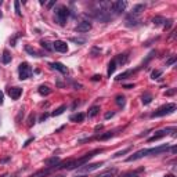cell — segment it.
Returning <instances> with one entry per match:
<instances>
[{
  "instance_id": "obj_1",
  "label": "cell",
  "mask_w": 177,
  "mask_h": 177,
  "mask_svg": "<svg viewBox=\"0 0 177 177\" xmlns=\"http://www.w3.org/2000/svg\"><path fill=\"white\" fill-rule=\"evenodd\" d=\"M168 150H169V145H159V147H155V148H145V150H140V151H137V152H134L133 155H130V156L126 159V162L138 161V159L144 158V156H150V155L162 154V152H166Z\"/></svg>"
},
{
  "instance_id": "obj_2",
  "label": "cell",
  "mask_w": 177,
  "mask_h": 177,
  "mask_svg": "<svg viewBox=\"0 0 177 177\" xmlns=\"http://www.w3.org/2000/svg\"><path fill=\"white\" fill-rule=\"evenodd\" d=\"M69 17V10L65 6H59L54 10V21L58 25H65L67 19Z\"/></svg>"
},
{
  "instance_id": "obj_3",
  "label": "cell",
  "mask_w": 177,
  "mask_h": 177,
  "mask_svg": "<svg viewBox=\"0 0 177 177\" xmlns=\"http://www.w3.org/2000/svg\"><path fill=\"white\" fill-rule=\"evenodd\" d=\"M174 111H176V104L170 102V104H166V105L159 107V108L156 109V111H155V112L151 115V116H152V118H161V116H165V115L173 114Z\"/></svg>"
},
{
  "instance_id": "obj_4",
  "label": "cell",
  "mask_w": 177,
  "mask_h": 177,
  "mask_svg": "<svg viewBox=\"0 0 177 177\" xmlns=\"http://www.w3.org/2000/svg\"><path fill=\"white\" fill-rule=\"evenodd\" d=\"M102 165H104V162L86 163V165H83V166H80V168H77L76 172L79 173V174H86V173H90V172H93V170H95V169H98L100 166H102Z\"/></svg>"
},
{
  "instance_id": "obj_5",
  "label": "cell",
  "mask_w": 177,
  "mask_h": 177,
  "mask_svg": "<svg viewBox=\"0 0 177 177\" xmlns=\"http://www.w3.org/2000/svg\"><path fill=\"white\" fill-rule=\"evenodd\" d=\"M31 73H32V69H31V67H29V64H27V62L19 64L18 75H19V79H21V80H27L28 77L31 76Z\"/></svg>"
},
{
  "instance_id": "obj_6",
  "label": "cell",
  "mask_w": 177,
  "mask_h": 177,
  "mask_svg": "<svg viewBox=\"0 0 177 177\" xmlns=\"http://www.w3.org/2000/svg\"><path fill=\"white\" fill-rule=\"evenodd\" d=\"M127 7V1L125 0H118V1H112L109 4V10H112L115 14H120L123 10Z\"/></svg>"
},
{
  "instance_id": "obj_7",
  "label": "cell",
  "mask_w": 177,
  "mask_h": 177,
  "mask_svg": "<svg viewBox=\"0 0 177 177\" xmlns=\"http://www.w3.org/2000/svg\"><path fill=\"white\" fill-rule=\"evenodd\" d=\"M169 132H176V129H174V127H169V129H163V130H159V132H156L152 137H150V138H148V143H152V141L161 140L162 137H165L166 134H169Z\"/></svg>"
},
{
  "instance_id": "obj_8",
  "label": "cell",
  "mask_w": 177,
  "mask_h": 177,
  "mask_svg": "<svg viewBox=\"0 0 177 177\" xmlns=\"http://www.w3.org/2000/svg\"><path fill=\"white\" fill-rule=\"evenodd\" d=\"M53 49L55 51H58V53H67L68 51V44L62 40H55L53 43Z\"/></svg>"
},
{
  "instance_id": "obj_9",
  "label": "cell",
  "mask_w": 177,
  "mask_h": 177,
  "mask_svg": "<svg viewBox=\"0 0 177 177\" xmlns=\"http://www.w3.org/2000/svg\"><path fill=\"white\" fill-rule=\"evenodd\" d=\"M91 29V24L89 21H82L80 24H77L75 27V31L80 32V33H85V32H89Z\"/></svg>"
},
{
  "instance_id": "obj_10",
  "label": "cell",
  "mask_w": 177,
  "mask_h": 177,
  "mask_svg": "<svg viewBox=\"0 0 177 177\" xmlns=\"http://www.w3.org/2000/svg\"><path fill=\"white\" fill-rule=\"evenodd\" d=\"M22 94V89L19 87H10L9 89V95L11 97V100H18Z\"/></svg>"
},
{
  "instance_id": "obj_11",
  "label": "cell",
  "mask_w": 177,
  "mask_h": 177,
  "mask_svg": "<svg viewBox=\"0 0 177 177\" xmlns=\"http://www.w3.org/2000/svg\"><path fill=\"white\" fill-rule=\"evenodd\" d=\"M51 65V68L53 69H57V71H59L61 73H67L68 72V68L64 65V64H61V62H53V64H50Z\"/></svg>"
},
{
  "instance_id": "obj_12",
  "label": "cell",
  "mask_w": 177,
  "mask_h": 177,
  "mask_svg": "<svg viewBox=\"0 0 177 177\" xmlns=\"http://www.w3.org/2000/svg\"><path fill=\"white\" fill-rule=\"evenodd\" d=\"M69 120H71V122H77V123H80V122H83V120H85V114H82V112L73 114V115H71Z\"/></svg>"
},
{
  "instance_id": "obj_13",
  "label": "cell",
  "mask_w": 177,
  "mask_h": 177,
  "mask_svg": "<svg viewBox=\"0 0 177 177\" xmlns=\"http://www.w3.org/2000/svg\"><path fill=\"white\" fill-rule=\"evenodd\" d=\"M58 163H59V158H58V156H53V158H50V159H47V161H46L47 168H54V166H57Z\"/></svg>"
},
{
  "instance_id": "obj_14",
  "label": "cell",
  "mask_w": 177,
  "mask_h": 177,
  "mask_svg": "<svg viewBox=\"0 0 177 177\" xmlns=\"http://www.w3.org/2000/svg\"><path fill=\"white\" fill-rule=\"evenodd\" d=\"M137 22H140V21L137 19L136 15H130V17H127V19H126V25H127V27H136V25H138Z\"/></svg>"
},
{
  "instance_id": "obj_15",
  "label": "cell",
  "mask_w": 177,
  "mask_h": 177,
  "mask_svg": "<svg viewBox=\"0 0 177 177\" xmlns=\"http://www.w3.org/2000/svg\"><path fill=\"white\" fill-rule=\"evenodd\" d=\"M137 69H134V71H133V69H129V71H125V72L123 73H120V75H119L118 77H116V80H123V79H127V77L130 76V75H132V73H134L136 72Z\"/></svg>"
},
{
  "instance_id": "obj_16",
  "label": "cell",
  "mask_w": 177,
  "mask_h": 177,
  "mask_svg": "<svg viewBox=\"0 0 177 177\" xmlns=\"http://www.w3.org/2000/svg\"><path fill=\"white\" fill-rule=\"evenodd\" d=\"M144 9H145V4H137L133 7V11H132V15H138V14L141 13V11H144Z\"/></svg>"
},
{
  "instance_id": "obj_17",
  "label": "cell",
  "mask_w": 177,
  "mask_h": 177,
  "mask_svg": "<svg viewBox=\"0 0 177 177\" xmlns=\"http://www.w3.org/2000/svg\"><path fill=\"white\" fill-rule=\"evenodd\" d=\"M50 93H51V89L49 86H44V85L39 86V94L40 95H49Z\"/></svg>"
},
{
  "instance_id": "obj_18",
  "label": "cell",
  "mask_w": 177,
  "mask_h": 177,
  "mask_svg": "<svg viewBox=\"0 0 177 177\" xmlns=\"http://www.w3.org/2000/svg\"><path fill=\"white\" fill-rule=\"evenodd\" d=\"M1 62H3V64H10V62H11V55H10L9 50L3 51V55H1Z\"/></svg>"
},
{
  "instance_id": "obj_19",
  "label": "cell",
  "mask_w": 177,
  "mask_h": 177,
  "mask_svg": "<svg viewBox=\"0 0 177 177\" xmlns=\"http://www.w3.org/2000/svg\"><path fill=\"white\" fill-rule=\"evenodd\" d=\"M151 101H152V95H151L150 93H144L143 98H141V102L144 105H148V104H151Z\"/></svg>"
},
{
  "instance_id": "obj_20",
  "label": "cell",
  "mask_w": 177,
  "mask_h": 177,
  "mask_svg": "<svg viewBox=\"0 0 177 177\" xmlns=\"http://www.w3.org/2000/svg\"><path fill=\"white\" fill-rule=\"evenodd\" d=\"M100 112V107L98 105H94V107H91L90 111H89V118H94L95 115Z\"/></svg>"
},
{
  "instance_id": "obj_21",
  "label": "cell",
  "mask_w": 177,
  "mask_h": 177,
  "mask_svg": "<svg viewBox=\"0 0 177 177\" xmlns=\"http://www.w3.org/2000/svg\"><path fill=\"white\" fill-rule=\"evenodd\" d=\"M115 69H116V61L112 59V61L109 62V65H108V72H107V73H108V76H111V75L115 72Z\"/></svg>"
},
{
  "instance_id": "obj_22",
  "label": "cell",
  "mask_w": 177,
  "mask_h": 177,
  "mask_svg": "<svg viewBox=\"0 0 177 177\" xmlns=\"http://www.w3.org/2000/svg\"><path fill=\"white\" fill-rule=\"evenodd\" d=\"M114 134H115L114 132H107V133H104V134L98 136V140H100V141H105V140H108V138H111V137H114Z\"/></svg>"
},
{
  "instance_id": "obj_23",
  "label": "cell",
  "mask_w": 177,
  "mask_h": 177,
  "mask_svg": "<svg viewBox=\"0 0 177 177\" xmlns=\"http://www.w3.org/2000/svg\"><path fill=\"white\" fill-rule=\"evenodd\" d=\"M116 104H118L119 107H125V104H126V98H125V95H122V94L116 95Z\"/></svg>"
},
{
  "instance_id": "obj_24",
  "label": "cell",
  "mask_w": 177,
  "mask_h": 177,
  "mask_svg": "<svg viewBox=\"0 0 177 177\" xmlns=\"http://www.w3.org/2000/svg\"><path fill=\"white\" fill-rule=\"evenodd\" d=\"M65 109H67V105H61V107L55 109V111L51 115H53V116H59V115L64 114V111H65Z\"/></svg>"
},
{
  "instance_id": "obj_25",
  "label": "cell",
  "mask_w": 177,
  "mask_h": 177,
  "mask_svg": "<svg viewBox=\"0 0 177 177\" xmlns=\"http://www.w3.org/2000/svg\"><path fill=\"white\" fill-rule=\"evenodd\" d=\"M71 42L76 43V44H85L87 42L86 37H71Z\"/></svg>"
},
{
  "instance_id": "obj_26",
  "label": "cell",
  "mask_w": 177,
  "mask_h": 177,
  "mask_svg": "<svg viewBox=\"0 0 177 177\" xmlns=\"http://www.w3.org/2000/svg\"><path fill=\"white\" fill-rule=\"evenodd\" d=\"M25 50H27V53H29L32 57H39V53H37L35 49H32L31 46H27V47H25Z\"/></svg>"
},
{
  "instance_id": "obj_27",
  "label": "cell",
  "mask_w": 177,
  "mask_h": 177,
  "mask_svg": "<svg viewBox=\"0 0 177 177\" xmlns=\"http://www.w3.org/2000/svg\"><path fill=\"white\" fill-rule=\"evenodd\" d=\"M116 173V169H111V170H108V172H105L104 174H101V176H98V177H112Z\"/></svg>"
},
{
  "instance_id": "obj_28",
  "label": "cell",
  "mask_w": 177,
  "mask_h": 177,
  "mask_svg": "<svg viewBox=\"0 0 177 177\" xmlns=\"http://www.w3.org/2000/svg\"><path fill=\"white\" fill-rule=\"evenodd\" d=\"M130 150H132V148H130V147H129V148H125V150L119 151V152H116V154L114 155V158H119V156H122V155L127 154V152H129V151H130Z\"/></svg>"
},
{
  "instance_id": "obj_29",
  "label": "cell",
  "mask_w": 177,
  "mask_h": 177,
  "mask_svg": "<svg viewBox=\"0 0 177 177\" xmlns=\"http://www.w3.org/2000/svg\"><path fill=\"white\" fill-rule=\"evenodd\" d=\"M115 61H119L120 64H126V62H127V55H126V54H120L118 58L115 59Z\"/></svg>"
},
{
  "instance_id": "obj_30",
  "label": "cell",
  "mask_w": 177,
  "mask_h": 177,
  "mask_svg": "<svg viewBox=\"0 0 177 177\" xmlns=\"http://www.w3.org/2000/svg\"><path fill=\"white\" fill-rule=\"evenodd\" d=\"M152 22H154V25H156V27H158V25H161L162 22H165V19L162 18V17H155V18L152 19Z\"/></svg>"
},
{
  "instance_id": "obj_31",
  "label": "cell",
  "mask_w": 177,
  "mask_h": 177,
  "mask_svg": "<svg viewBox=\"0 0 177 177\" xmlns=\"http://www.w3.org/2000/svg\"><path fill=\"white\" fill-rule=\"evenodd\" d=\"M40 44H42V47H43V49H46V50H49V51L53 50V46H50V43H47V42L43 40Z\"/></svg>"
},
{
  "instance_id": "obj_32",
  "label": "cell",
  "mask_w": 177,
  "mask_h": 177,
  "mask_svg": "<svg viewBox=\"0 0 177 177\" xmlns=\"http://www.w3.org/2000/svg\"><path fill=\"white\" fill-rule=\"evenodd\" d=\"M14 7H15V13H17V15H21V9H19V1L18 0L14 1Z\"/></svg>"
},
{
  "instance_id": "obj_33",
  "label": "cell",
  "mask_w": 177,
  "mask_h": 177,
  "mask_svg": "<svg viewBox=\"0 0 177 177\" xmlns=\"http://www.w3.org/2000/svg\"><path fill=\"white\" fill-rule=\"evenodd\" d=\"M176 59H177V57L176 55H173V57H170V58L166 61V67H169V65H173V64L176 62Z\"/></svg>"
},
{
  "instance_id": "obj_34",
  "label": "cell",
  "mask_w": 177,
  "mask_h": 177,
  "mask_svg": "<svg viewBox=\"0 0 177 177\" xmlns=\"http://www.w3.org/2000/svg\"><path fill=\"white\" fill-rule=\"evenodd\" d=\"M161 75H162V71H154V72L151 73V77L152 79H158Z\"/></svg>"
},
{
  "instance_id": "obj_35",
  "label": "cell",
  "mask_w": 177,
  "mask_h": 177,
  "mask_svg": "<svg viewBox=\"0 0 177 177\" xmlns=\"http://www.w3.org/2000/svg\"><path fill=\"white\" fill-rule=\"evenodd\" d=\"M165 22H166V24H165V29H169V28L172 27L173 21H172V19H168V21H165Z\"/></svg>"
},
{
  "instance_id": "obj_36",
  "label": "cell",
  "mask_w": 177,
  "mask_h": 177,
  "mask_svg": "<svg viewBox=\"0 0 177 177\" xmlns=\"http://www.w3.org/2000/svg\"><path fill=\"white\" fill-rule=\"evenodd\" d=\"M33 120H35V115L32 114L31 116H29V122H28V126H32V125H33Z\"/></svg>"
},
{
  "instance_id": "obj_37",
  "label": "cell",
  "mask_w": 177,
  "mask_h": 177,
  "mask_svg": "<svg viewBox=\"0 0 177 177\" xmlns=\"http://www.w3.org/2000/svg\"><path fill=\"white\" fill-rule=\"evenodd\" d=\"M114 115H115V112H107V114H105V116H104V118H105V119H109V118H112Z\"/></svg>"
},
{
  "instance_id": "obj_38",
  "label": "cell",
  "mask_w": 177,
  "mask_h": 177,
  "mask_svg": "<svg viewBox=\"0 0 177 177\" xmlns=\"http://www.w3.org/2000/svg\"><path fill=\"white\" fill-rule=\"evenodd\" d=\"M3 98H4V94H3V91H0V105L3 104Z\"/></svg>"
},
{
  "instance_id": "obj_39",
  "label": "cell",
  "mask_w": 177,
  "mask_h": 177,
  "mask_svg": "<svg viewBox=\"0 0 177 177\" xmlns=\"http://www.w3.org/2000/svg\"><path fill=\"white\" fill-rule=\"evenodd\" d=\"M174 93H176V90L173 89V90H169V91H166V95H173V94H174Z\"/></svg>"
},
{
  "instance_id": "obj_40",
  "label": "cell",
  "mask_w": 177,
  "mask_h": 177,
  "mask_svg": "<svg viewBox=\"0 0 177 177\" xmlns=\"http://www.w3.org/2000/svg\"><path fill=\"white\" fill-rule=\"evenodd\" d=\"M134 85H125V89H133Z\"/></svg>"
},
{
  "instance_id": "obj_41",
  "label": "cell",
  "mask_w": 177,
  "mask_h": 177,
  "mask_svg": "<svg viewBox=\"0 0 177 177\" xmlns=\"http://www.w3.org/2000/svg\"><path fill=\"white\" fill-rule=\"evenodd\" d=\"M170 151H172V154H176L177 148H176V147H172V148H170Z\"/></svg>"
},
{
  "instance_id": "obj_42",
  "label": "cell",
  "mask_w": 177,
  "mask_h": 177,
  "mask_svg": "<svg viewBox=\"0 0 177 177\" xmlns=\"http://www.w3.org/2000/svg\"><path fill=\"white\" fill-rule=\"evenodd\" d=\"M98 79H101V76H97V75H95V76H93V80H98Z\"/></svg>"
},
{
  "instance_id": "obj_43",
  "label": "cell",
  "mask_w": 177,
  "mask_h": 177,
  "mask_svg": "<svg viewBox=\"0 0 177 177\" xmlns=\"http://www.w3.org/2000/svg\"><path fill=\"white\" fill-rule=\"evenodd\" d=\"M54 3H55V1H50V3H47V7H51V6L54 4Z\"/></svg>"
},
{
  "instance_id": "obj_44",
  "label": "cell",
  "mask_w": 177,
  "mask_h": 177,
  "mask_svg": "<svg viewBox=\"0 0 177 177\" xmlns=\"http://www.w3.org/2000/svg\"><path fill=\"white\" fill-rule=\"evenodd\" d=\"M165 177H174V176H173V174H166Z\"/></svg>"
},
{
  "instance_id": "obj_45",
  "label": "cell",
  "mask_w": 177,
  "mask_h": 177,
  "mask_svg": "<svg viewBox=\"0 0 177 177\" xmlns=\"http://www.w3.org/2000/svg\"><path fill=\"white\" fill-rule=\"evenodd\" d=\"M76 177H85V176H76Z\"/></svg>"
},
{
  "instance_id": "obj_46",
  "label": "cell",
  "mask_w": 177,
  "mask_h": 177,
  "mask_svg": "<svg viewBox=\"0 0 177 177\" xmlns=\"http://www.w3.org/2000/svg\"><path fill=\"white\" fill-rule=\"evenodd\" d=\"M1 177H6V174H3V176H1Z\"/></svg>"
},
{
  "instance_id": "obj_47",
  "label": "cell",
  "mask_w": 177,
  "mask_h": 177,
  "mask_svg": "<svg viewBox=\"0 0 177 177\" xmlns=\"http://www.w3.org/2000/svg\"><path fill=\"white\" fill-rule=\"evenodd\" d=\"M0 18H1V13H0Z\"/></svg>"
},
{
  "instance_id": "obj_48",
  "label": "cell",
  "mask_w": 177,
  "mask_h": 177,
  "mask_svg": "<svg viewBox=\"0 0 177 177\" xmlns=\"http://www.w3.org/2000/svg\"><path fill=\"white\" fill-rule=\"evenodd\" d=\"M0 122H1V116H0Z\"/></svg>"
},
{
  "instance_id": "obj_49",
  "label": "cell",
  "mask_w": 177,
  "mask_h": 177,
  "mask_svg": "<svg viewBox=\"0 0 177 177\" xmlns=\"http://www.w3.org/2000/svg\"><path fill=\"white\" fill-rule=\"evenodd\" d=\"M57 177H62V176H57Z\"/></svg>"
}]
</instances>
